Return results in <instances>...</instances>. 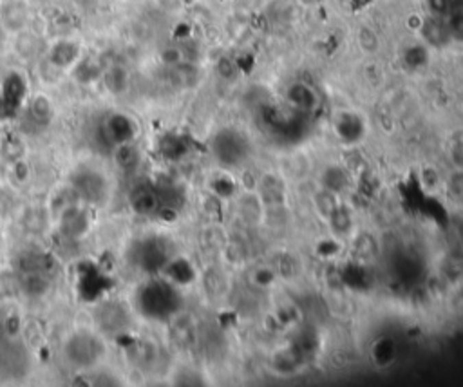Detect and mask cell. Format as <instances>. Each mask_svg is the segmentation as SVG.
<instances>
[{
	"instance_id": "cell-2",
	"label": "cell",
	"mask_w": 463,
	"mask_h": 387,
	"mask_svg": "<svg viewBox=\"0 0 463 387\" xmlns=\"http://www.w3.org/2000/svg\"><path fill=\"white\" fill-rule=\"evenodd\" d=\"M64 355L73 368L89 369L100 362L105 355V344L95 333L78 331L67 338Z\"/></svg>"
},
{
	"instance_id": "cell-7",
	"label": "cell",
	"mask_w": 463,
	"mask_h": 387,
	"mask_svg": "<svg viewBox=\"0 0 463 387\" xmlns=\"http://www.w3.org/2000/svg\"><path fill=\"white\" fill-rule=\"evenodd\" d=\"M130 207L136 213L140 215H154L161 212V196L160 189H156L152 185H140L130 192Z\"/></svg>"
},
{
	"instance_id": "cell-18",
	"label": "cell",
	"mask_w": 463,
	"mask_h": 387,
	"mask_svg": "<svg viewBox=\"0 0 463 387\" xmlns=\"http://www.w3.org/2000/svg\"><path fill=\"white\" fill-rule=\"evenodd\" d=\"M360 45H362L366 51H375L377 45H379V40L375 36V33L371 30H362L360 31Z\"/></svg>"
},
{
	"instance_id": "cell-5",
	"label": "cell",
	"mask_w": 463,
	"mask_h": 387,
	"mask_svg": "<svg viewBox=\"0 0 463 387\" xmlns=\"http://www.w3.org/2000/svg\"><path fill=\"white\" fill-rule=\"evenodd\" d=\"M95 322L104 335H120L130 324V313L120 301H105L95 309Z\"/></svg>"
},
{
	"instance_id": "cell-4",
	"label": "cell",
	"mask_w": 463,
	"mask_h": 387,
	"mask_svg": "<svg viewBox=\"0 0 463 387\" xmlns=\"http://www.w3.org/2000/svg\"><path fill=\"white\" fill-rule=\"evenodd\" d=\"M73 192L87 204H102L109 194V183L102 172L93 169H82L75 172L73 179Z\"/></svg>"
},
{
	"instance_id": "cell-11",
	"label": "cell",
	"mask_w": 463,
	"mask_h": 387,
	"mask_svg": "<svg viewBox=\"0 0 463 387\" xmlns=\"http://www.w3.org/2000/svg\"><path fill=\"white\" fill-rule=\"evenodd\" d=\"M24 82L16 75L11 76L10 80H5L2 99H0V109H2L4 116L13 115L19 109V105H21L22 98H24Z\"/></svg>"
},
{
	"instance_id": "cell-8",
	"label": "cell",
	"mask_w": 463,
	"mask_h": 387,
	"mask_svg": "<svg viewBox=\"0 0 463 387\" xmlns=\"http://www.w3.org/2000/svg\"><path fill=\"white\" fill-rule=\"evenodd\" d=\"M89 230V218L80 207H67L60 215V232L65 237L80 239Z\"/></svg>"
},
{
	"instance_id": "cell-6",
	"label": "cell",
	"mask_w": 463,
	"mask_h": 387,
	"mask_svg": "<svg viewBox=\"0 0 463 387\" xmlns=\"http://www.w3.org/2000/svg\"><path fill=\"white\" fill-rule=\"evenodd\" d=\"M134 263L141 270L156 272L167 263V248L158 239H145L136 244L134 248Z\"/></svg>"
},
{
	"instance_id": "cell-3",
	"label": "cell",
	"mask_w": 463,
	"mask_h": 387,
	"mask_svg": "<svg viewBox=\"0 0 463 387\" xmlns=\"http://www.w3.org/2000/svg\"><path fill=\"white\" fill-rule=\"evenodd\" d=\"M31 373V353L21 340H0V380L21 382Z\"/></svg>"
},
{
	"instance_id": "cell-10",
	"label": "cell",
	"mask_w": 463,
	"mask_h": 387,
	"mask_svg": "<svg viewBox=\"0 0 463 387\" xmlns=\"http://www.w3.org/2000/svg\"><path fill=\"white\" fill-rule=\"evenodd\" d=\"M104 127L115 147L116 145L127 143L134 136V124H132V119L129 116L125 115H110L104 124Z\"/></svg>"
},
{
	"instance_id": "cell-9",
	"label": "cell",
	"mask_w": 463,
	"mask_h": 387,
	"mask_svg": "<svg viewBox=\"0 0 463 387\" xmlns=\"http://www.w3.org/2000/svg\"><path fill=\"white\" fill-rule=\"evenodd\" d=\"M51 118H53V107L51 102L45 96H36L35 99H31L29 109L25 115V124H29L25 129L29 132H40L49 125Z\"/></svg>"
},
{
	"instance_id": "cell-1",
	"label": "cell",
	"mask_w": 463,
	"mask_h": 387,
	"mask_svg": "<svg viewBox=\"0 0 463 387\" xmlns=\"http://www.w3.org/2000/svg\"><path fill=\"white\" fill-rule=\"evenodd\" d=\"M136 304L143 317L152 318V320H163L178 309L180 298H178V292L169 283L149 281L138 290Z\"/></svg>"
},
{
	"instance_id": "cell-16",
	"label": "cell",
	"mask_w": 463,
	"mask_h": 387,
	"mask_svg": "<svg viewBox=\"0 0 463 387\" xmlns=\"http://www.w3.org/2000/svg\"><path fill=\"white\" fill-rule=\"evenodd\" d=\"M115 158L121 169H134L140 161V152L136 150L134 145H130V141H127V143L116 145Z\"/></svg>"
},
{
	"instance_id": "cell-13",
	"label": "cell",
	"mask_w": 463,
	"mask_h": 387,
	"mask_svg": "<svg viewBox=\"0 0 463 387\" xmlns=\"http://www.w3.org/2000/svg\"><path fill=\"white\" fill-rule=\"evenodd\" d=\"M127 353H129L130 362L134 364L136 368L143 369V371L152 368V364L156 362V357H158V349L150 342H143V340L130 346Z\"/></svg>"
},
{
	"instance_id": "cell-19",
	"label": "cell",
	"mask_w": 463,
	"mask_h": 387,
	"mask_svg": "<svg viewBox=\"0 0 463 387\" xmlns=\"http://www.w3.org/2000/svg\"><path fill=\"white\" fill-rule=\"evenodd\" d=\"M429 10L434 16H442L447 13L449 2L447 0H429Z\"/></svg>"
},
{
	"instance_id": "cell-17",
	"label": "cell",
	"mask_w": 463,
	"mask_h": 387,
	"mask_svg": "<svg viewBox=\"0 0 463 387\" xmlns=\"http://www.w3.org/2000/svg\"><path fill=\"white\" fill-rule=\"evenodd\" d=\"M22 152H24V145H22L16 138L4 139V143L0 147V156H2L5 161H10V163H19Z\"/></svg>"
},
{
	"instance_id": "cell-12",
	"label": "cell",
	"mask_w": 463,
	"mask_h": 387,
	"mask_svg": "<svg viewBox=\"0 0 463 387\" xmlns=\"http://www.w3.org/2000/svg\"><path fill=\"white\" fill-rule=\"evenodd\" d=\"M51 286V275L42 272H21L19 273V288L27 297H42Z\"/></svg>"
},
{
	"instance_id": "cell-14",
	"label": "cell",
	"mask_w": 463,
	"mask_h": 387,
	"mask_svg": "<svg viewBox=\"0 0 463 387\" xmlns=\"http://www.w3.org/2000/svg\"><path fill=\"white\" fill-rule=\"evenodd\" d=\"M78 55H80V49H78L76 44H73V42H58L51 49V62L56 67H69L78 60Z\"/></svg>"
},
{
	"instance_id": "cell-15",
	"label": "cell",
	"mask_w": 463,
	"mask_h": 387,
	"mask_svg": "<svg viewBox=\"0 0 463 387\" xmlns=\"http://www.w3.org/2000/svg\"><path fill=\"white\" fill-rule=\"evenodd\" d=\"M127 84H129V75L127 71L121 67V65H112L107 73H105V85L110 93L115 95H120L127 89Z\"/></svg>"
}]
</instances>
